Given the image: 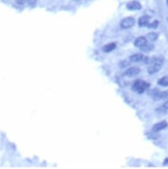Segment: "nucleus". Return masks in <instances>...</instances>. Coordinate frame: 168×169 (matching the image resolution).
I'll return each mask as SVG.
<instances>
[{
  "instance_id": "nucleus-1",
  "label": "nucleus",
  "mask_w": 168,
  "mask_h": 169,
  "mask_svg": "<svg viewBox=\"0 0 168 169\" xmlns=\"http://www.w3.org/2000/svg\"><path fill=\"white\" fill-rule=\"evenodd\" d=\"M148 88H150V83L144 82L142 80L135 81V83H134L133 86H132L133 90L136 91V93H143L145 90H147Z\"/></svg>"
},
{
  "instance_id": "nucleus-2",
  "label": "nucleus",
  "mask_w": 168,
  "mask_h": 169,
  "mask_svg": "<svg viewBox=\"0 0 168 169\" xmlns=\"http://www.w3.org/2000/svg\"><path fill=\"white\" fill-rule=\"evenodd\" d=\"M135 24V20L132 17H128V18H125L120 21V27L123 29H128V28H131L134 26Z\"/></svg>"
},
{
  "instance_id": "nucleus-3",
  "label": "nucleus",
  "mask_w": 168,
  "mask_h": 169,
  "mask_svg": "<svg viewBox=\"0 0 168 169\" xmlns=\"http://www.w3.org/2000/svg\"><path fill=\"white\" fill-rule=\"evenodd\" d=\"M163 66V63H158V62H153V63H150V66L147 67V72L150 75H154L156 73L161 70V67Z\"/></svg>"
},
{
  "instance_id": "nucleus-4",
  "label": "nucleus",
  "mask_w": 168,
  "mask_h": 169,
  "mask_svg": "<svg viewBox=\"0 0 168 169\" xmlns=\"http://www.w3.org/2000/svg\"><path fill=\"white\" fill-rule=\"evenodd\" d=\"M141 8H142V6H141L140 2L135 1V0L127 3V9H128V11H140Z\"/></svg>"
},
{
  "instance_id": "nucleus-5",
  "label": "nucleus",
  "mask_w": 168,
  "mask_h": 169,
  "mask_svg": "<svg viewBox=\"0 0 168 169\" xmlns=\"http://www.w3.org/2000/svg\"><path fill=\"white\" fill-rule=\"evenodd\" d=\"M140 73V69L138 67H131L125 72V75L127 77H135Z\"/></svg>"
},
{
  "instance_id": "nucleus-6",
  "label": "nucleus",
  "mask_w": 168,
  "mask_h": 169,
  "mask_svg": "<svg viewBox=\"0 0 168 169\" xmlns=\"http://www.w3.org/2000/svg\"><path fill=\"white\" fill-rule=\"evenodd\" d=\"M167 125H168V124H167V122H165V120L164 122H160L153 127V131L154 132H160V131H162V130L166 129Z\"/></svg>"
},
{
  "instance_id": "nucleus-7",
  "label": "nucleus",
  "mask_w": 168,
  "mask_h": 169,
  "mask_svg": "<svg viewBox=\"0 0 168 169\" xmlns=\"http://www.w3.org/2000/svg\"><path fill=\"white\" fill-rule=\"evenodd\" d=\"M147 38L144 37H137L135 40L134 45H135V47H137V48H141V47H143L145 44H147Z\"/></svg>"
},
{
  "instance_id": "nucleus-8",
  "label": "nucleus",
  "mask_w": 168,
  "mask_h": 169,
  "mask_svg": "<svg viewBox=\"0 0 168 169\" xmlns=\"http://www.w3.org/2000/svg\"><path fill=\"white\" fill-rule=\"evenodd\" d=\"M150 16H142L139 18L138 20V24H139L140 27H145V26H148L150 24Z\"/></svg>"
},
{
  "instance_id": "nucleus-9",
  "label": "nucleus",
  "mask_w": 168,
  "mask_h": 169,
  "mask_svg": "<svg viewBox=\"0 0 168 169\" xmlns=\"http://www.w3.org/2000/svg\"><path fill=\"white\" fill-rule=\"evenodd\" d=\"M143 58H144V56H143L141 53H135V54H133L130 56V61L131 62H138V61H141Z\"/></svg>"
},
{
  "instance_id": "nucleus-10",
  "label": "nucleus",
  "mask_w": 168,
  "mask_h": 169,
  "mask_svg": "<svg viewBox=\"0 0 168 169\" xmlns=\"http://www.w3.org/2000/svg\"><path fill=\"white\" fill-rule=\"evenodd\" d=\"M154 99L156 101H159V100H163V99H168V90L166 91H159V93H157L155 96H154Z\"/></svg>"
},
{
  "instance_id": "nucleus-11",
  "label": "nucleus",
  "mask_w": 168,
  "mask_h": 169,
  "mask_svg": "<svg viewBox=\"0 0 168 169\" xmlns=\"http://www.w3.org/2000/svg\"><path fill=\"white\" fill-rule=\"evenodd\" d=\"M116 48V44L115 43H110V44H107L103 47V51L106 52V53H109L111 51H113V50H115Z\"/></svg>"
},
{
  "instance_id": "nucleus-12",
  "label": "nucleus",
  "mask_w": 168,
  "mask_h": 169,
  "mask_svg": "<svg viewBox=\"0 0 168 169\" xmlns=\"http://www.w3.org/2000/svg\"><path fill=\"white\" fill-rule=\"evenodd\" d=\"M158 84H159L160 86H163V87H167L168 86V77L164 76V77H162V78H160L159 80H158Z\"/></svg>"
},
{
  "instance_id": "nucleus-13",
  "label": "nucleus",
  "mask_w": 168,
  "mask_h": 169,
  "mask_svg": "<svg viewBox=\"0 0 168 169\" xmlns=\"http://www.w3.org/2000/svg\"><path fill=\"white\" fill-rule=\"evenodd\" d=\"M140 49L142 50L143 52H150V51H153V49H154V45L147 43V44H145L143 47H141Z\"/></svg>"
},
{
  "instance_id": "nucleus-14",
  "label": "nucleus",
  "mask_w": 168,
  "mask_h": 169,
  "mask_svg": "<svg viewBox=\"0 0 168 169\" xmlns=\"http://www.w3.org/2000/svg\"><path fill=\"white\" fill-rule=\"evenodd\" d=\"M147 38L150 42H155V41L158 40V33L157 32H150L147 35Z\"/></svg>"
},
{
  "instance_id": "nucleus-15",
  "label": "nucleus",
  "mask_w": 168,
  "mask_h": 169,
  "mask_svg": "<svg viewBox=\"0 0 168 169\" xmlns=\"http://www.w3.org/2000/svg\"><path fill=\"white\" fill-rule=\"evenodd\" d=\"M158 26H159V21L155 20V21H153L152 23L148 24L147 27H148V28H150V29H156V28H157Z\"/></svg>"
},
{
  "instance_id": "nucleus-16",
  "label": "nucleus",
  "mask_w": 168,
  "mask_h": 169,
  "mask_svg": "<svg viewBox=\"0 0 168 169\" xmlns=\"http://www.w3.org/2000/svg\"><path fill=\"white\" fill-rule=\"evenodd\" d=\"M28 3V5L30 6V8H35L36 5V3H38V0H27L26 1Z\"/></svg>"
},
{
  "instance_id": "nucleus-17",
  "label": "nucleus",
  "mask_w": 168,
  "mask_h": 169,
  "mask_svg": "<svg viewBox=\"0 0 168 169\" xmlns=\"http://www.w3.org/2000/svg\"><path fill=\"white\" fill-rule=\"evenodd\" d=\"M158 93H159V89H158V88H154V89H150V90H148V95L152 96H155Z\"/></svg>"
},
{
  "instance_id": "nucleus-18",
  "label": "nucleus",
  "mask_w": 168,
  "mask_h": 169,
  "mask_svg": "<svg viewBox=\"0 0 168 169\" xmlns=\"http://www.w3.org/2000/svg\"><path fill=\"white\" fill-rule=\"evenodd\" d=\"M127 66H129V61H127V60H124V61H121L120 63H119V67H125Z\"/></svg>"
},
{
  "instance_id": "nucleus-19",
  "label": "nucleus",
  "mask_w": 168,
  "mask_h": 169,
  "mask_svg": "<svg viewBox=\"0 0 168 169\" xmlns=\"http://www.w3.org/2000/svg\"><path fill=\"white\" fill-rule=\"evenodd\" d=\"M16 1L18 2L19 4H24L26 1H27V0H16Z\"/></svg>"
},
{
  "instance_id": "nucleus-20",
  "label": "nucleus",
  "mask_w": 168,
  "mask_h": 169,
  "mask_svg": "<svg viewBox=\"0 0 168 169\" xmlns=\"http://www.w3.org/2000/svg\"><path fill=\"white\" fill-rule=\"evenodd\" d=\"M163 107H164V108H165V109H166V110L168 109V100H167L166 102H165L164 104H163Z\"/></svg>"
},
{
  "instance_id": "nucleus-21",
  "label": "nucleus",
  "mask_w": 168,
  "mask_h": 169,
  "mask_svg": "<svg viewBox=\"0 0 168 169\" xmlns=\"http://www.w3.org/2000/svg\"><path fill=\"white\" fill-rule=\"evenodd\" d=\"M163 164H164V165H168V159H166V160L164 161V163H163Z\"/></svg>"
},
{
  "instance_id": "nucleus-22",
  "label": "nucleus",
  "mask_w": 168,
  "mask_h": 169,
  "mask_svg": "<svg viewBox=\"0 0 168 169\" xmlns=\"http://www.w3.org/2000/svg\"><path fill=\"white\" fill-rule=\"evenodd\" d=\"M166 5L168 6V0H166Z\"/></svg>"
},
{
  "instance_id": "nucleus-23",
  "label": "nucleus",
  "mask_w": 168,
  "mask_h": 169,
  "mask_svg": "<svg viewBox=\"0 0 168 169\" xmlns=\"http://www.w3.org/2000/svg\"><path fill=\"white\" fill-rule=\"evenodd\" d=\"M167 21H168V19H167Z\"/></svg>"
}]
</instances>
